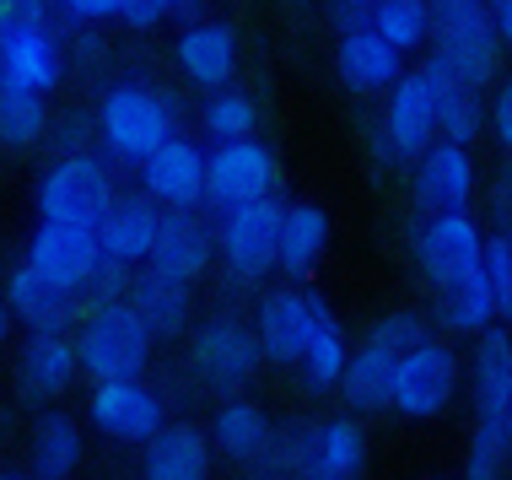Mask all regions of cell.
Here are the masks:
<instances>
[{"mask_svg": "<svg viewBox=\"0 0 512 480\" xmlns=\"http://www.w3.org/2000/svg\"><path fill=\"white\" fill-rule=\"evenodd\" d=\"M11 329H17V313H11V303L0 297V351L11 346Z\"/></svg>", "mask_w": 512, "mask_h": 480, "instance_id": "obj_47", "label": "cell"}, {"mask_svg": "<svg viewBox=\"0 0 512 480\" xmlns=\"http://www.w3.org/2000/svg\"><path fill=\"white\" fill-rule=\"evenodd\" d=\"M367 340L383 346L389 356H405V351L421 346V340H432V329H426V319L415 308H394V313H383V319L367 329Z\"/></svg>", "mask_w": 512, "mask_h": 480, "instance_id": "obj_38", "label": "cell"}, {"mask_svg": "<svg viewBox=\"0 0 512 480\" xmlns=\"http://www.w3.org/2000/svg\"><path fill=\"white\" fill-rule=\"evenodd\" d=\"M211 432L195 421H168L141 454L146 480H211Z\"/></svg>", "mask_w": 512, "mask_h": 480, "instance_id": "obj_25", "label": "cell"}, {"mask_svg": "<svg viewBox=\"0 0 512 480\" xmlns=\"http://www.w3.org/2000/svg\"><path fill=\"white\" fill-rule=\"evenodd\" d=\"M54 11L65 17V27H103L119 22L124 0H54Z\"/></svg>", "mask_w": 512, "mask_h": 480, "instance_id": "obj_39", "label": "cell"}, {"mask_svg": "<svg viewBox=\"0 0 512 480\" xmlns=\"http://www.w3.org/2000/svg\"><path fill=\"white\" fill-rule=\"evenodd\" d=\"M6 303H11V313H17V324H27V329H71L81 297L65 292V286H54L44 270H33L22 259V265L6 276Z\"/></svg>", "mask_w": 512, "mask_h": 480, "instance_id": "obj_27", "label": "cell"}, {"mask_svg": "<svg viewBox=\"0 0 512 480\" xmlns=\"http://www.w3.org/2000/svg\"><path fill=\"white\" fill-rule=\"evenodd\" d=\"M335 76L351 98H383L405 76V54L378 27H351V33H335Z\"/></svg>", "mask_w": 512, "mask_h": 480, "instance_id": "obj_19", "label": "cell"}, {"mask_svg": "<svg viewBox=\"0 0 512 480\" xmlns=\"http://www.w3.org/2000/svg\"><path fill=\"white\" fill-rule=\"evenodd\" d=\"M146 265L195 286L216 265V227L200 211H162V227H157V243H151Z\"/></svg>", "mask_w": 512, "mask_h": 480, "instance_id": "obj_21", "label": "cell"}, {"mask_svg": "<svg viewBox=\"0 0 512 480\" xmlns=\"http://www.w3.org/2000/svg\"><path fill=\"white\" fill-rule=\"evenodd\" d=\"M486 11H491V27L502 38V49L512 54V0H486Z\"/></svg>", "mask_w": 512, "mask_h": 480, "instance_id": "obj_44", "label": "cell"}, {"mask_svg": "<svg viewBox=\"0 0 512 480\" xmlns=\"http://www.w3.org/2000/svg\"><path fill=\"white\" fill-rule=\"evenodd\" d=\"M480 195V162L475 146L459 141H437L410 162V200L421 216H442V211H469Z\"/></svg>", "mask_w": 512, "mask_h": 480, "instance_id": "obj_12", "label": "cell"}, {"mask_svg": "<svg viewBox=\"0 0 512 480\" xmlns=\"http://www.w3.org/2000/svg\"><path fill=\"white\" fill-rule=\"evenodd\" d=\"M281 216L286 205L275 195L216 216V259L238 286H259L270 270H281Z\"/></svg>", "mask_w": 512, "mask_h": 480, "instance_id": "obj_7", "label": "cell"}, {"mask_svg": "<svg viewBox=\"0 0 512 480\" xmlns=\"http://www.w3.org/2000/svg\"><path fill=\"white\" fill-rule=\"evenodd\" d=\"M205 168H211V152L178 130L168 146H157L135 168V178H141V195H151L162 211H200L205 205Z\"/></svg>", "mask_w": 512, "mask_h": 480, "instance_id": "obj_16", "label": "cell"}, {"mask_svg": "<svg viewBox=\"0 0 512 480\" xmlns=\"http://www.w3.org/2000/svg\"><path fill=\"white\" fill-rule=\"evenodd\" d=\"M157 227H162V205L151 195H119L114 211L98 222V243H103V259H114L124 270H141L151 259V243H157Z\"/></svg>", "mask_w": 512, "mask_h": 480, "instance_id": "obj_22", "label": "cell"}, {"mask_svg": "<svg viewBox=\"0 0 512 480\" xmlns=\"http://www.w3.org/2000/svg\"><path fill=\"white\" fill-rule=\"evenodd\" d=\"M329 303L318 292H308L302 281H286V286H270L254 308V335L265 346V362H281V367H297L302 346H308L318 313Z\"/></svg>", "mask_w": 512, "mask_h": 480, "instance_id": "obj_14", "label": "cell"}, {"mask_svg": "<svg viewBox=\"0 0 512 480\" xmlns=\"http://www.w3.org/2000/svg\"><path fill=\"white\" fill-rule=\"evenodd\" d=\"M270 470L281 480H362L367 432L351 416L335 421H292L270 443Z\"/></svg>", "mask_w": 512, "mask_h": 480, "instance_id": "obj_3", "label": "cell"}, {"mask_svg": "<svg viewBox=\"0 0 512 480\" xmlns=\"http://www.w3.org/2000/svg\"><path fill=\"white\" fill-rule=\"evenodd\" d=\"M469 389H475V416H502L507 421V405H512V324H491L475 335Z\"/></svg>", "mask_w": 512, "mask_h": 480, "instance_id": "obj_26", "label": "cell"}, {"mask_svg": "<svg viewBox=\"0 0 512 480\" xmlns=\"http://www.w3.org/2000/svg\"><path fill=\"white\" fill-rule=\"evenodd\" d=\"M81 464V427L65 410H44L33 427V470L38 480H65Z\"/></svg>", "mask_w": 512, "mask_h": 480, "instance_id": "obj_33", "label": "cell"}, {"mask_svg": "<svg viewBox=\"0 0 512 480\" xmlns=\"http://www.w3.org/2000/svg\"><path fill=\"white\" fill-rule=\"evenodd\" d=\"M151 351H157V335L146 329V319L135 313L130 297L87 308V319H81V329H76L81 373H87L92 383H108V378H141L146 367H151Z\"/></svg>", "mask_w": 512, "mask_h": 480, "instance_id": "obj_5", "label": "cell"}, {"mask_svg": "<svg viewBox=\"0 0 512 480\" xmlns=\"http://www.w3.org/2000/svg\"><path fill=\"white\" fill-rule=\"evenodd\" d=\"M168 11H173V0H124L119 22H124V27H135V33H151V27L168 22Z\"/></svg>", "mask_w": 512, "mask_h": 480, "instance_id": "obj_41", "label": "cell"}, {"mask_svg": "<svg viewBox=\"0 0 512 480\" xmlns=\"http://www.w3.org/2000/svg\"><path fill=\"white\" fill-rule=\"evenodd\" d=\"M275 443V427L265 416V405L248 394H227L211 416V448L232 464H265Z\"/></svg>", "mask_w": 512, "mask_h": 480, "instance_id": "obj_24", "label": "cell"}, {"mask_svg": "<svg viewBox=\"0 0 512 480\" xmlns=\"http://www.w3.org/2000/svg\"><path fill=\"white\" fill-rule=\"evenodd\" d=\"M432 54L469 87H496L507 49L491 27L486 0H432Z\"/></svg>", "mask_w": 512, "mask_h": 480, "instance_id": "obj_6", "label": "cell"}, {"mask_svg": "<svg viewBox=\"0 0 512 480\" xmlns=\"http://www.w3.org/2000/svg\"><path fill=\"white\" fill-rule=\"evenodd\" d=\"M200 130H205V141H243V135H254L259 130V103L248 98L243 87H216V92H205V103H200Z\"/></svg>", "mask_w": 512, "mask_h": 480, "instance_id": "obj_35", "label": "cell"}, {"mask_svg": "<svg viewBox=\"0 0 512 480\" xmlns=\"http://www.w3.org/2000/svg\"><path fill=\"white\" fill-rule=\"evenodd\" d=\"M119 200L114 184V157L103 146H76L60 152L38 178V222H76L98 227Z\"/></svg>", "mask_w": 512, "mask_h": 480, "instance_id": "obj_4", "label": "cell"}, {"mask_svg": "<svg viewBox=\"0 0 512 480\" xmlns=\"http://www.w3.org/2000/svg\"><path fill=\"white\" fill-rule=\"evenodd\" d=\"M372 27L410 60L432 49V0H372Z\"/></svg>", "mask_w": 512, "mask_h": 480, "instance_id": "obj_34", "label": "cell"}, {"mask_svg": "<svg viewBox=\"0 0 512 480\" xmlns=\"http://www.w3.org/2000/svg\"><path fill=\"white\" fill-rule=\"evenodd\" d=\"M76 378H81L76 335H65V329H27L22 356H17V383L27 400H60Z\"/></svg>", "mask_w": 512, "mask_h": 480, "instance_id": "obj_20", "label": "cell"}, {"mask_svg": "<svg viewBox=\"0 0 512 480\" xmlns=\"http://www.w3.org/2000/svg\"><path fill=\"white\" fill-rule=\"evenodd\" d=\"M281 189V162L259 135H243V141H216L211 146V168H205V205L221 216L232 205H254L270 200Z\"/></svg>", "mask_w": 512, "mask_h": 480, "instance_id": "obj_10", "label": "cell"}, {"mask_svg": "<svg viewBox=\"0 0 512 480\" xmlns=\"http://www.w3.org/2000/svg\"><path fill=\"white\" fill-rule=\"evenodd\" d=\"M27 265L44 270L54 286L65 292H87L92 276L103 265V243H98V227H76V222H38L33 227V243H27Z\"/></svg>", "mask_w": 512, "mask_h": 480, "instance_id": "obj_17", "label": "cell"}, {"mask_svg": "<svg viewBox=\"0 0 512 480\" xmlns=\"http://www.w3.org/2000/svg\"><path fill=\"white\" fill-rule=\"evenodd\" d=\"M437 319L448 335H480V329H491L502 319V303H496V286L486 276V265L475 270V276L453 281L437 292Z\"/></svg>", "mask_w": 512, "mask_h": 480, "instance_id": "obj_29", "label": "cell"}, {"mask_svg": "<svg viewBox=\"0 0 512 480\" xmlns=\"http://www.w3.org/2000/svg\"><path fill=\"white\" fill-rule=\"evenodd\" d=\"M345 362H351V340H345V329H340V319H335V308H324V313H318V324H313V335H308V346H302V356H297L302 389H308V394L340 389Z\"/></svg>", "mask_w": 512, "mask_h": 480, "instance_id": "obj_31", "label": "cell"}, {"mask_svg": "<svg viewBox=\"0 0 512 480\" xmlns=\"http://www.w3.org/2000/svg\"><path fill=\"white\" fill-rule=\"evenodd\" d=\"M259 362H265V346H259L254 324L238 319V313H211L195 335H189V367L211 394H243L254 383Z\"/></svg>", "mask_w": 512, "mask_h": 480, "instance_id": "obj_8", "label": "cell"}, {"mask_svg": "<svg viewBox=\"0 0 512 480\" xmlns=\"http://www.w3.org/2000/svg\"><path fill=\"white\" fill-rule=\"evenodd\" d=\"M507 459H512V437L502 416H475L469 432V459H464V480H507Z\"/></svg>", "mask_w": 512, "mask_h": 480, "instance_id": "obj_37", "label": "cell"}, {"mask_svg": "<svg viewBox=\"0 0 512 480\" xmlns=\"http://www.w3.org/2000/svg\"><path fill=\"white\" fill-rule=\"evenodd\" d=\"M130 303L157 340H178L189 329V319H195V286L157 270V265H141L130 276Z\"/></svg>", "mask_w": 512, "mask_h": 480, "instance_id": "obj_23", "label": "cell"}, {"mask_svg": "<svg viewBox=\"0 0 512 480\" xmlns=\"http://www.w3.org/2000/svg\"><path fill=\"white\" fill-rule=\"evenodd\" d=\"M486 130H491V141L502 146V157L512 162V76L496 81V92H491V114H486Z\"/></svg>", "mask_w": 512, "mask_h": 480, "instance_id": "obj_40", "label": "cell"}, {"mask_svg": "<svg viewBox=\"0 0 512 480\" xmlns=\"http://www.w3.org/2000/svg\"><path fill=\"white\" fill-rule=\"evenodd\" d=\"M329 6V27L351 33V27H372V0H324Z\"/></svg>", "mask_w": 512, "mask_h": 480, "instance_id": "obj_42", "label": "cell"}, {"mask_svg": "<svg viewBox=\"0 0 512 480\" xmlns=\"http://www.w3.org/2000/svg\"><path fill=\"white\" fill-rule=\"evenodd\" d=\"M54 0H0V22H49Z\"/></svg>", "mask_w": 512, "mask_h": 480, "instance_id": "obj_43", "label": "cell"}, {"mask_svg": "<svg viewBox=\"0 0 512 480\" xmlns=\"http://www.w3.org/2000/svg\"><path fill=\"white\" fill-rule=\"evenodd\" d=\"M442 87L448 65L437 54L405 65V76L383 92V119H378V157L394 168H410L426 146L442 141Z\"/></svg>", "mask_w": 512, "mask_h": 480, "instance_id": "obj_2", "label": "cell"}, {"mask_svg": "<svg viewBox=\"0 0 512 480\" xmlns=\"http://www.w3.org/2000/svg\"><path fill=\"white\" fill-rule=\"evenodd\" d=\"M459 383H464L459 351L432 335V340H421L415 351L399 356L389 410H399V416H410V421H432V416H442V410L459 400Z\"/></svg>", "mask_w": 512, "mask_h": 480, "instance_id": "obj_9", "label": "cell"}, {"mask_svg": "<svg viewBox=\"0 0 512 480\" xmlns=\"http://www.w3.org/2000/svg\"><path fill=\"white\" fill-rule=\"evenodd\" d=\"M491 200H496V216H507V211H512V173H502V178H496Z\"/></svg>", "mask_w": 512, "mask_h": 480, "instance_id": "obj_46", "label": "cell"}, {"mask_svg": "<svg viewBox=\"0 0 512 480\" xmlns=\"http://www.w3.org/2000/svg\"><path fill=\"white\" fill-rule=\"evenodd\" d=\"M394 367H399V356H389L383 346L362 340V346L351 351V362H345V378H340L345 405H351V410H389V400H394Z\"/></svg>", "mask_w": 512, "mask_h": 480, "instance_id": "obj_32", "label": "cell"}, {"mask_svg": "<svg viewBox=\"0 0 512 480\" xmlns=\"http://www.w3.org/2000/svg\"><path fill=\"white\" fill-rule=\"evenodd\" d=\"M71 71V44L60 22H0V76L54 92Z\"/></svg>", "mask_w": 512, "mask_h": 480, "instance_id": "obj_13", "label": "cell"}, {"mask_svg": "<svg viewBox=\"0 0 512 480\" xmlns=\"http://www.w3.org/2000/svg\"><path fill=\"white\" fill-rule=\"evenodd\" d=\"M49 125H54L49 92L0 76V146H6V152H33L49 135Z\"/></svg>", "mask_w": 512, "mask_h": 480, "instance_id": "obj_30", "label": "cell"}, {"mask_svg": "<svg viewBox=\"0 0 512 480\" xmlns=\"http://www.w3.org/2000/svg\"><path fill=\"white\" fill-rule=\"evenodd\" d=\"M259 480H281V475H259Z\"/></svg>", "mask_w": 512, "mask_h": 480, "instance_id": "obj_52", "label": "cell"}, {"mask_svg": "<svg viewBox=\"0 0 512 480\" xmlns=\"http://www.w3.org/2000/svg\"><path fill=\"white\" fill-rule=\"evenodd\" d=\"M92 427L114 443H151L162 427H168V405L162 394L141 378H108L92 383V400H87Z\"/></svg>", "mask_w": 512, "mask_h": 480, "instance_id": "obj_15", "label": "cell"}, {"mask_svg": "<svg viewBox=\"0 0 512 480\" xmlns=\"http://www.w3.org/2000/svg\"><path fill=\"white\" fill-rule=\"evenodd\" d=\"M329 249V211L318 200H292L281 216V270L292 281L313 276Z\"/></svg>", "mask_w": 512, "mask_h": 480, "instance_id": "obj_28", "label": "cell"}, {"mask_svg": "<svg viewBox=\"0 0 512 480\" xmlns=\"http://www.w3.org/2000/svg\"><path fill=\"white\" fill-rule=\"evenodd\" d=\"M238 60H243V44H238V27L221 22V17H200V22H184L173 38V65L189 87L200 92H216V87H232L238 81Z\"/></svg>", "mask_w": 512, "mask_h": 480, "instance_id": "obj_18", "label": "cell"}, {"mask_svg": "<svg viewBox=\"0 0 512 480\" xmlns=\"http://www.w3.org/2000/svg\"><path fill=\"white\" fill-rule=\"evenodd\" d=\"M0 480H27V475H0Z\"/></svg>", "mask_w": 512, "mask_h": 480, "instance_id": "obj_50", "label": "cell"}, {"mask_svg": "<svg viewBox=\"0 0 512 480\" xmlns=\"http://www.w3.org/2000/svg\"><path fill=\"white\" fill-rule=\"evenodd\" d=\"M486 114H491L486 87H469V81L448 71V87H442V141L475 146L486 135Z\"/></svg>", "mask_w": 512, "mask_h": 480, "instance_id": "obj_36", "label": "cell"}, {"mask_svg": "<svg viewBox=\"0 0 512 480\" xmlns=\"http://www.w3.org/2000/svg\"><path fill=\"white\" fill-rule=\"evenodd\" d=\"M178 135V98L157 81L124 76L103 92L98 114H92V141L103 146L119 168H141V162L168 146Z\"/></svg>", "mask_w": 512, "mask_h": 480, "instance_id": "obj_1", "label": "cell"}, {"mask_svg": "<svg viewBox=\"0 0 512 480\" xmlns=\"http://www.w3.org/2000/svg\"><path fill=\"white\" fill-rule=\"evenodd\" d=\"M415 265L432 292L442 286L475 276L486 265V227L475 222V211H442V216H426L415 227Z\"/></svg>", "mask_w": 512, "mask_h": 480, "instance_id": "obj_11", "label": "cell"}, {"mask_svg": "<svg viewBox=\"0 0 512 480\" xmlns=\"http://www.w3.org/2000/svg\"><path fill=\"white\" fill-rule=\"evenodd\" d=\"M426 480H448V475H426Z\"/></svg>", "mask_w": 512, "mask_h": 480, "instance_id": "obj_51", "label": "cell"}, {"mask_svg": "<svg viewBox=\"0 0 512 480\" xmlns=\"http://www.w3.org/2000/svg\"><path fill=\"white\" fill-rule=\"evenodd\" d=\"M200 17H211V0H173V11H168V22H200Z\"/></svg>", "mask_w": 512, "mask_h": 480, "instance_id": "obj_45", "label": "cell"}, {"mask_svg": "<svg viewBox=\"0 0 512 480\" xmlns=\"http://www.w3.org/2000/svg\"><path fill=\"white\" fill-rule=\"evenodd\" d=\"M507 437H512V405H507Z\"/></svg>", "mask_w": 512, "mask_h": 480, "instance_id": "obj_49", "label": "cell"}, {"mask_svg": "<svg viewBox=\"0 0 512 480\" xmlns=\"http://www.w3.org/2000/svg\"><path fill=\"white\" fill-rule=\"evenodd\" d=\"M496 303H502V319H507V324H512V281H507V286H502V292H496Z\"/></svg>", "mask_w": 512, "mask_h": 480, "instance_id": "obj_48", "label": "cell"}]
</instances>
